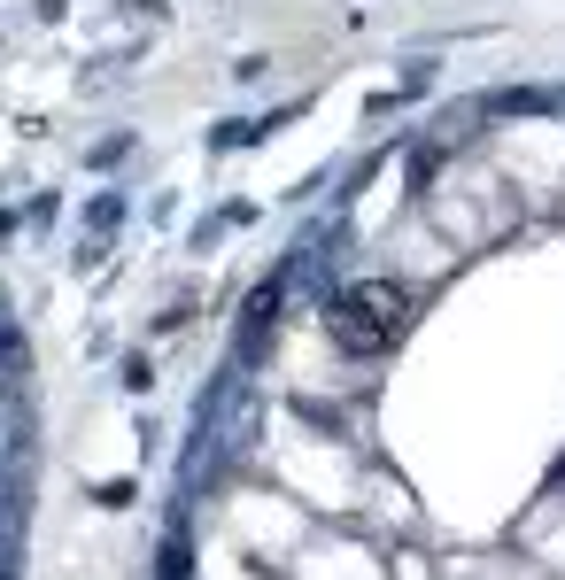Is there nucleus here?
I'll return each instance as SVG.
<instances>
[{
    "mask_svg": "<svg viewBox=\"0 0 565 580\" xmlns=\"http://www.w3.org/2000/svg\"><path fill=\"white\" fill-rule=\"evenodd\" d=\"M326 325H333V341L349 348V356H380V348L411 325V294L395 287V279H357V287L326 310Z\"/></svg>",
    "mask_w": 565,
    "mask_h": 580,
    "instance_id": "obj_1",
    "label": "nucleus"
}]
</instances>
